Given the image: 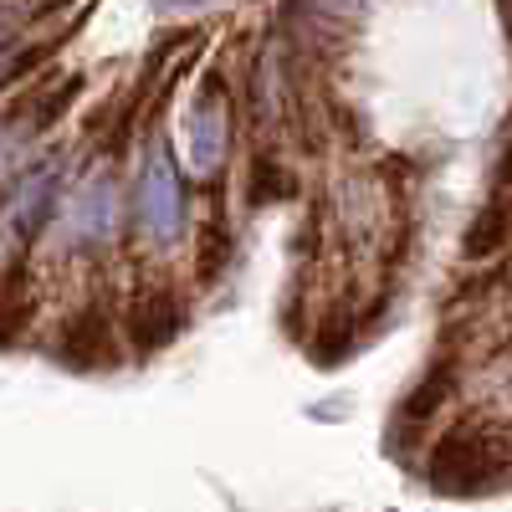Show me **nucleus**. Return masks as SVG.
I'll return each mask as SVG.
<instances>
[{
  "instance_id": "obj_14",
  "label": "nucleus",
  "mask_w": 512,
  "mask_h": 512,
  "mask_svg": "<svg viewBox=\"0 0 512 512\" xmlns=\"http://www.w3.org/2000/svg\"><path fill=\"white\" fill-rule=\"evenodd\" d=\"M497 185H512V139H507V149L497 159Z\"/></svg>"
},
{
  "instance_id": "obj_9",
  "label": "nucleus",
  "mask_w": 512,
  "mask_h": 512,
  "mask_svg": "<svg viewBox=\"0 0 512 512\" xmlns=\"http://www.w3.org/2000/svg\"><path fill=\"white\" fill-rule=\"evenodd\" d=\"M297 195V180H292V169L272 154H256L251 159V175H246V205L251 210H262V205H282Z\"/></svg>"
},
{
  "instance_id": "obj_11",
  "label": "nucleus",
  "mask_w": 512,
  "mask_h": 512,
  "mask_svg": "<svg viewBox=\"0 0 512 512\" xmlns=\"http://www.w3.org/2000/svg\"><path fill=\"white\" fill-rule=\"evenodd\" d=\"M77 93H82V77H77V72H67L62 82H52V88L41 93V103L31 108V134H47V128L77 103Z\"/></svg>"
},
{
  "instance_id": "obj_8",
  "label": "nucleus",
  "mask_w": 512,
  "mask_h": 512,
  "mask_svg": "<svg viewBox=\"0 0 512 512\" xmlns=\"http://www.w3.org/2000/svg\"><path fill=\"white\" fill-rule=\"evenodd\" d=\"M451 390H456V364H451V359L436 364V369H425L420 384H415V390L405 395V405H400V425H405V431H420L425 420H436V415L446 410Z\"/></svg>"
},
{
  "instance_id": "obj_3",
  "label": "nucleus",
  "mask_w": 512,
  "mask_h": 512,
  "mask_svg": "<svg viewBox=\"0 0 512 512\" xmlns=\"http://www.w3.org/2000/svg\"><path fill=\"white\" fill-rule=\"evenodd\" d=\"M231 149V113H226V88L221 77H205V88L190 108V164L200 175H216Z\"/></svg>"
},
{
  "instance_id": "obj_4",
  "label": "nucleus",
  "mask_w": 512,
  "mask_h": 512,
  "mask_svg": "<svg viewBox=\"0 0 512 512\" xmlns=\"http://www.w3.org/2000/svg\"><path fill=\"white\" fill-rule=\"evenodd\" d=\"M185 313H180V297L169 287H139L134 297H128V313H123V333L134 338L139 354H154L164 349L169 338L180 333Z\"/></svg>"
},
{
  "instance_id": "obj_2",
  "label": "nucleus",
  "mask_w": 512,
  "mask_h": 512,
  "mask_svg": "<svg viewBox=\"0 0 512 512\" xmlns=\"http://www.w3.org/2000/svg\"><path fill=\"white\" fill-rule=\"evenodd\" d=\"M134 216L139 231L154 241H175L180 221H185V195H180V175H175V159L169 149H149L144 159V175H139V195H134Z\"/></svg>"
},
{
  "instance_id": "obj_6",
  "label": "nucleus",
  "mask_w": 512,
  "mask_h": 512,
  "mask_svg": "<svg viewBox=\"0 0 512 512\" xmlns=\"http://www.w3.org/2000/svg\"><path fill=\"white\" fill-rule=\"evenodd\" d=\"M57 200V159H41L26 169V180H11V226L16 236H36Z\"/></svg>"
},
{
  "instance_id": "obj_5",
  "label": "nucleus",
  "mask_w": 512,
  "mask_h": 512,
  "mask_svg": "<svg viewBox=\"0 0 512 512\" xmlns=\"http://www.w3.org/2000/svg\"><path fill=\"white\" fill-rule=\"evenodd\" d=\"M62 359L72 369H108V364H118V323L103 308H82L62 328Z\"/></svg>"
},
{
  "instance_id": "obj_10",
  "label": "nucleus",
  "mask_w": 512,
  "mask_h": 512,
  "mask_svg": "<svg viewBox=\"0 0 512 512\" xmlns=\"http://www.w3.org/2000/svg\"><path fill=\"white\" fill-rule=\"evenodd\" d=\"M507 236H512V200H492L482 216L472 221V231H466L461 251L472 256V262H482V256H492V251L507 246Z\"/></svg>"
},
{
  "instance_id": "obj_7",
  "label": "nucleus",
  "mask_w": 512,
  "mask_h": 512,
  "mask_svg": "<svg viewBox=\"0 0 512 512\" xmlns=\"http://www.w3.org/2000/svg\"><path fill=\"white\" fill-rule=\"evenodd\" d=\"M113 216H118L113 185L108 180H88L72 195V205H67V236H72V246H98L113 231Z\"/></svg>"
},
{
  "instance_id": "obj_12",
  "label": "nucleus",
  "mask_w": 512,
  "mask_h": 512,
  "mask_svg": "<svg viewBox=\"0 0 512 512\" xmlns=\"http://www.w3.org/2000/svg\"><path fill=\"white\" fill-rule=\"evenodd\" d=\"M226 267H231V231L221 221H205L200 226V262H195V272H200V282H216Z\"/></svg>"
},
{
  "instance_id": "obj_13",
  "label": "nucleus",
  "mask_w": 512,
  "mask_h": 512,
  "mask_svg": "<svg viewBox=\"0 0 512 512\" xmlns=\"http://www.w3.org/2000/svg\"><path fill=\"white\" fill-rule=\"evenodd\" d=\"M72 0H31V16L41 21V16H57V11H67Z\"/></svg>"
},
{
  "instance_id": "obj_1",
  "label": "nucleus",
  "mask_w": 512,
  "mask_h": 512,
  "mask_svg": "<svg viewBox=\"0 0 512 512\" xmlns=\"http://www.w3.org/2000/svg\"><path fill=\"white\" fill-rule=\"evenodd\" d=\"M512 477V436L487 415H466L431 446V487L451 497L492 492Z\"/></svg>"
},
{
  "instance_id": "obj_15",
  "label": "nucleus",
  "mask_w": 512,
  "mask_h": 512,
  "mask_svg": "<svg viewBox=\"0 0 512 512\" xmlns=\"http://www.w3.org/2000/svg\"><path fill=\"white\" fill-rule=\"evenodd\" d=\"M164 6H195V0H164Z\"/></svg>"
}]
</instances>
